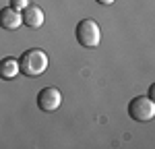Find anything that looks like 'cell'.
Returning a JSON list of instances; mask_svg holds the SVG:
<instances>
[{
  "label": "cell",
  "mask_w": 155,
  "mask_h": 149,
  "mask_svg": "<svg viewBox=\"0 0 155 149\" xmlns=\"http://www.w3.org/2000/svg\"><path fill=\"white\" fill-rule=\"evenodd\" d=\"M48 68V54L39 48L25 50L19 58V71L25 77H39Z\"/></svg>",
  "instance_id": "obj_1"
},
{
  "label": "cell",
  "mask_w": 155,
  "mask_h": 149,
  "mask_svg": "<svg viewBox=\"0 0 155 149\" xmlns=\"http://www.w3.org/2000/svg\"><path fill=\"white\" fill-rule=\"evenodd\" d=\"M74 35H77V41L83 48H97L99 41H101V29L93 19H83L77 25Z\"/></svg>",
  "instance_id": "obj_2"
},
{
  "label": "cell",
  "mask_w": 155,
  "mask_h": 149,
  "mask_svg": "<svg viewBox=\"0 0 155 149\" xmlns=\"http://www.w3.org/2000/svg\"><path fill=\"white\" fill-rule=\"evenodd\" d=\"M128 116L134 122H149L155 116V104L149 95H139L132 98L128 104Z\"/></svg>",
  "instance_id": "obj_3"
},
{
  "label": "cell",
  "mask_w": 155,
  "mask_h": 149,
  "mask_svg": "<svg viewBox=\"0 0 155 149\" xmlns=\"http://www.w3.org/2000/svg\"><path fill=\"white\" fill-rule=\"evenodd\" d=\"M62 104V93L56 87H44L37 93V106L44 112H56Z\"/></svg>",
  "instance_id": "obj_4"
},
{
  "label": "cell",
  "mask_w": 155,
  "mask_h": 149,
  "mask_svg": "<svg viewBox=\"0 0 155 149\" xmlns=\"http://www.w3.org/2000/svg\"><path fill=\"white\" fill-rule=\"evenodd\" d=\"M21 19H23L25 27H31V29H39L44 25V11L35 6V4H27L23 11H21Z\"/></svg>",
  "instance_id": "obj_5"
},
{
  "label": "cell",
  "mask_w": 155,
  "mask_h": 149,
  "mask_svg": "<svg viewBox=\"0 0 155 149\" xmlns=\"http://www.w3.org/2000/svg\"><path fill=\"white\" fill-rule=\"evenodd\" d=\"M23 25V19H21V12L15 11V8H2L0 11V27L2 29H8V31H15Z\"/></svg>",
  "instance_id": "obj_6"
},
{
  "label": "cell",
  "mask_w": 155,
  "mask_h": 149,
  "mask_svg": "<svg viewBox=\"0 0 155 149\" xmlns=\"http://www.w3.org/2000/svg\"><path fill=\"white\" fill-rule=\"evenodd\" d=\"M19 73H21V71H19V58L6 56V58L0 60V79L11 81V79H15Z\"/></svg>",
  "instance_id": "obj_7"
},
{
  "label": "cell",
  "mask_w": 155,
  "mask_h": 149,
  "mask_svg": "<svg viewBox=\"0 0 155 149\" xmlns=\"http://www.w3.org/2000/svg\"><path fill=\"white\" fill-rule=\"evenodd\" d=\"M29 4V0H11V8H15V11H23L25 6Z\"/></svg>",
  "instance_id": "obj_8"
},
{
  "label": "cell",
  "mask_w": 155,
  "mask_h": 149,
  "mask_svg": "<svg viewBox=\"0 0 155 149\" xmlns=\"http://www.w3.org/2000/svg\"><path fill=\"white\" fill-rule=\"evenodd\" d=\"M97 4H101V6H110V4H114L116 0H95Z\"/></svg>",
  "instance_id": "obj_9"
}]
</instances>
